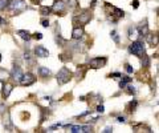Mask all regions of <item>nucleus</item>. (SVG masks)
<instances>
[{
    "label": "nucleus",
    "instance_id": "ddd939ff",
    "mask_svg": "<svg viewBox=\"0 0 159 133\" xmlns=\"http://www.w3.org/2000/svg\"><path fill=\"white\" fill-rule=\"evenodd\" d=\"M13 87L11 85V84H8V82H4L3 85V91H1V96H3V98H8L11 95V92H12Z\"/></svg>",
    "mask_w": 159,
    "mask_h": 133
},
{
    "label": "nucleus",
    "instance_id": "f3484780",
    "mask_svg": "<svg viewBox=\"0 0 159 133\" xmlns=\"http://www.w3.org/2000/svg\"><path fill=\"white\" fill-rule=\"evenodd\" d=\"M17 35H19L20 37H21L23 40H25V41H29L32 39L31 33H29L28 31H24V29H20V31H17Z\"/></svg>",
    "mask_w": 159,
    "mask_h": 133
},
{
    "label": "nucleus",
    "instance_id": "9d476101",
    "mask_svg": "<svg viewBox=\"0 0 159 133\" xmlns=\"http://www.w3.org/2000/svg\"><path fill=\"white\" fill-rule=\"evenodd\" d=\"M34 55L39 57H48L49 56V51H48L47 48H44L43 45H37V47L34 48Z\"/></svg>",
    "mask_w": 159,
    "mask_h": 133
},
{
    "label": "nucleus",
    "instance_id": "cd10ccee",
    "mask_svg": "<svg viewBox=\"0 0 159 133\" xmlns=\"http://www.w3.org/2000/svg\"><path fill=\"white\" fill-rule=\"evenodd\" d=\"M56 43L60 45V47H63L65 41H64V39L61 37V36H60V35H57V36H56Z\"/></svg>",
    "mask_w": 159,
    "mask_h": 133
},
{
    "label": "nucleus",
    "instance_id": "39448f33",
    "mask_svg": "<svg viewBox=\"0 0 159 133\" xmlns=\"http://www.w3.org/2000/svg\"><path fill=\"white\" fill-rule=\"evenodd\" d=\"M66 128H70L72 133H89L93 132V128L89 125H66Z\"/></svg>",
    "mask_w": 159,
    "mask_h": 133
},
{
    "label": "nucleus",
    "instance_id": "58836bf2",
    "mask_svg": "<svg viewBox=\"0 0 159 133\" xmlns=\"http://www.w3.org/2000/svg\"><path fill=\"white\" fill-rule=\"evenodd\" d=\"M117 120H118L119 123H125V117H118Z\"/></svg>",
    "mask_w": 159,
    "mask_h": 133
},
{
    "label": "nucleus",
    "instance_id": "20e7f679",
    "mask_svg": "<svg viewBox=\"0 0 159 133\" xmlns=\"http://www.w3.org/2000/svg\"><path fill=\"white\" fill-rule=\"evenodd\" d=\"M12 12H20V11H24L27 8V3L24 0H12V3L8 6Z\"/></svg>",
    "mask_w": 159,
    "mask_h": 133
},
{
    "label": "nucleus",
    "instance_id": "c756f323",
    "mask_svg": "<svg viewBox=\"0 0 159 133\" xmlns=\"http://www.w3.org/2000/svg\"><path fill=\"white\" fill-rule=\"evenodd\" d=\"M126 72L127 73H134V69H133V66L131 65H129V64H126Z\"/></svg>",
    "mask_w": 159,
    "mask_h": 133
},
{
    "label": "nucleus",
    "instance_id": "393cba45",
    "mask_svg": "<svg viewBox=\"0 0 159 133\" xmlns=\"http://www.w3.org/2000/svg\"><path fill=\"white\" fill-rule=\"evenodd\" d=\"M84 73H85V68H84V66H78V68H77V76H78V79H82Z\"/></svg>",
    "mask_w": 159,
    "mask_h": 133
},
{
    "label": "nucleus",
    "instance_id": "a878e982",
    "mask_svg": "<svg viewBox=\"0 0 159 133\" xmlns=\"http://www.w3.org/2000/svg\"><path fill=\"white\" fill-rule=\"evenodd\" d=\"M110 36H112V39H113V40H114V41H116V43H117V44H118V43H119L118 33H117L116 31H112V32H110Z\"/></svg>",
    "mask_w": 159,
    "mask_h": 133
},
{
    "label": "nucleus",
    "instance_id": "bb28decb",
    "mask_svg": "<svg viewBox=\"0 0 159 133\" xmlns=\"http://www.w3.org/2000/svg\"><path fill=\"white\" fill-rule=\"evenodd\" d=\"M126 92H127L129 95H135V93H137V89H135L134 87L129 85V87H127V89H126Z\"/></svg>",
    "mask_w": 159,
    "mask_h": 133
},
{
    "label": "nucleus",
    "instance_id": "7c9ffc66",
    "mask_svg": "<svg viewBox=\"0 0 159 133\" xmlns=\"http://www.w3.org/2000/svg\"><path fill=\"white\" fill-rule=\"evenodd\" d=\"M41 26L45 27V28H48V27H49V21H48L47 19H43L41 20Z\"/></svg>",
    "mask_w": 159,
    "mask_h": 133
},
{
    "label": "nucleus",
    "instance_id": "5701e85b",
    "mask_svg": "<svg viewBox=\"0 0 159 133\" xmlns=\"http://www.w3.org/2000/svg\"><path fill=\"white\" fill-rule=\"evenodd\" d=\"M8 0H0V11H4L6 8H8Z\"/></svg>",
    "mask_w": 159,
    "mask_h": 133
},
{
    "label": "nucleus",
    "instance_id": "4c0bfd02",
    "mask_svg": "<svg viewBox=\"0 0 159 133\" xmlns=\"http://www.w3.org/2000/svg\"><path fill=\"white\" fill-rule=\"evenodd\" d=\"M133 7H134V8H138V0H134V3H133Z\"/></svg>",
    "mask_w": 159,
    "mask_h": 133
},
{
    "label": "nucleus",
    "instance_id": "6ab92c4d",
    "mask_svg": "<svg viewBox=\"0 0 159 133\" xmlns=\"http://www.w3.org/2000/svg\"><path fill=\"white\" fill-rule=\"evenodd\" d=\"M50 12H52V8L50 7H40V13L43 16H48V15H50Z\"/></svg>",
    "mask_w": 159,
    "mask_h": 133
},
{
    "label": "nucleus",
    "instance_id": "a211bd4d",
    "mask_svg": "<svg viewBox=\"0 0 159 133\" xmlns=\"http://www.w3.org/2000/svg\"><path fill=\"white\" fill-rule=\"evenodd\" d=\"M39 72H40L41 77H49L50 76V71L48 69L47 66H40V68H39Z\"/></svg>",
    "mask_w": 159,
    "mask_h": 133
},
{
    "label": "nucleus",
    "instance_id": "dca6fc26",
    "mask_svg": "<svg viewBox=\"0 0 159 133\" xmlns=\"http://www.w3.org/2000/svg\"><path fill=\"white\" fill-rule=\"evenodd\" d=\"M11 77V73L8 71L3 69V68H0V82H7V80Z\"/></svg>",
    "mask_w": 159,
    "mask_h": 133
},
{
    "label": "nucleus",
    "instance_id": "e433bc0d",
    "mask_svg": "<svg viewBox=\"0 0 159 133\" xmlns=\"http://www.w3.org/2000/svg\"><path fill=\"white\" fill-rule=\"evenodd\" d=\"M103 132H105V133H110V132H113V129H112V128H110V127H107L105 130H103Z\"/></svg>",
    "mask_w": 159,
    "mask_h": 133
},
{
    "label": "nucleus",
    "instance_id": "423d86ee",
    "mask_svg": "<svg viewBox=\"0 0 159 133\" xmlns=\"http://www.w3.org/2000/svg\"><path fill=\"white\" fill-rule=\"evenodd\" d=\"M90 19H92L90 12H82V13H80V16L74 17V21H77L80 26H85V24H87V23L90 21Z\"/></svg>",
    "mask_w": 159,
    "mask_h": 133
},
{
    "label": "nucleus",
    "instance_id": "a19ab883",
    "mask_svg": "<svg viewBox=\"0 0 159 133\" xmlns=\"http://www.w3.org/2000/svg\"><path fill=\"white\" fill-rule=\"evenodd\" d=\"M0 63H1V55H0Z\"/></svg>",
    "mask_w": 159,
    "mask_h": 133
},
{
    "label": "nucleus",
    "instance_id": "2eb2a0df",
    "mask_svg": "<svg viewBox=\"0 0 159 133\" xmlns=\"http://www.w3.org/2000/svg\"><path fill=\"white\" fill-rule=\"evenodd\" d=\"M137 29H138V35H140V36H147L149 35V26H147L146 20H145V21L142 23Z\"/></svg>",
    "mask_w": 159,
    "mask_h": 133
},
{
    "label": "nucleus",
    "instance_id": "4be33fe9",
    "mask_svg": "<svg viewBox=\"0 0 159 133\" xmlns=\"http://www.w3.org/2000/svg\"><path fill=\"white\" fill-rule=\"evenodd\" d=\"M138 35V29L137 28H129V37L133 39Z\"/></svg>",
    "mask_w": 159,
    "mask_h": 133
},
{
    "label": "nucleus",
    "instance_id": "72a5a7b5",
    "mask_svg": "<svg viewBox=\"0 0 159 133\" xmlns=\"http://www.w3.org/2000/svg\"><path fill=\"white\" fill-rule=\"evenodd\" d=\"M103 111H105V109H103L102 105H98V107H97V112H100V113H103Z\"/></svg>",
    "mask_w": 159,
    "mask_h": 133
},
{
    "label": "nucleus",
    "instance_id": "aec40b11",
    "mask_svg": "<svg viewBox=\"0 0 159 133\" xmlns=\"http://www.w3.org/2000/svg\"><path fill=\"white\" fill-rule=\"evenodd\" d=\"M130 81H131V77H129V76H123L122 81L119 82V88H126V84H127V82H130Z\"/></svg>",
    "mask_w": 159,
    "mask_h": 133
},
{
    "label": "nucleus",
    "instance_id": "7ed1b4c3",
    "mask_svg": "<svg viewBox=\"0 0 159 133\" xmlns=\"http://www.w3.org/2000/svg\"><path fill=\"white\" fill-rule=\"evenodd\" d=\"M107 63V59L106 57H94L89 60V66L93 68V69H98V68H102L106 65Z\"/></svg>",
    "mask_w": 159,
    "mask_h": 133
},
{
    "label": "nucleus",
    "instance_id": "0eeeda50",
    "mask_svg": "<svg viewBox=\"0 0 159 133\" xmlns=\"http://www.w3.org/2000/svg\"><path fill=\"white\" fill-rule=\"evenodd\" d=\"M34 81H36V77H34L32 73H27V75H23L21 80H20V84H21L23 87H29V85H32Z\"/></svg>",
    "mask_w": 159,
    "mask_h": 133
},
{
    "label": "nucleus",
    "instance_id": "f8f14e48",
    "mask_svg": "<svg viewBox=\"0 0 159 133\" xmlns=\"http://www.w3.org/2000/svg\"><path fill=\"white\" fill-rule=\"evenodd\" d=\"M84 36V28L82 27H74L72 31V37L74 40H80Z\"/></svg>",
    "mask_w": 159,
    "mask_h": 133
},
{
    "label": "nucleus",
    "instance_id": "f03ea898",
    "mask_svg": "<svg viewBox=\"0 0 159 133\" xmlns=\"http://www.w3.org/2000/svg\"><path fill=\"white\" fill-rule=\"evenodd\" d=\"M70 79H72L70 71H69L66 66H63V68L59 71V73H57V82H59L60 85H64V84H66Z\"/></svg>",
    "mask_w": 159,
    "mask_h": 133
},
{
    "label": "nucleus",
    "instance_id": "1a4fd4ad",
    "mask_svg": "<svg viewBox=\"0 0 159 133\" xmlns=\"http://www.w3.org/2000/svg\"><path fill=\"white\" fill-rule=\"evenodd\" d=\"M52 11L56 13H61L65 11V3L63 0H54V3L52 6Z\"/></svg>",
    "mask_w": 159,
    "mask_h": 133
},
{
    "label": "nucleus",
    "instance_id": "b1692460",
    "mask_svg": "<svg viewBox=\"0 0 159 133\" xmlns=\"http://www.w3.org/2000/svg\"><path fill=\"white\" fill-rule=\"evenodd\" d=\"M68 3H69V8H72V10H76V8L78 7V1H77V0H69Z\"/></svg>",
    "mask_w": 159,
    "mask_h": 133
},
{
    "label": "nucleus",
    "instance_id": "6e6552de",
    "mask_svg": "<svg viewBox=\"0 0 159 133\" xmlns=\"http://www.w3.org/2000/svg\"><path fill=\"white\" fill-rule=\"evenodd\" d=\"M23 71H21V68H20L19 65H15L12 68V72H11V79H13L16 82H20V80H21V77H23Z\"/></svg>",
    "mask_w": 159,
    "mask_h": 133
},
{
    "label": "nucleus",
    "instance_id": "4468645a",
    "mask_svg": "<svg viewBox=\"0 0 159 133\" xmlns=\"http://www.w3.org/2000/svg\"><path fill=\"white\" fill-rule=\"evenodd\" d=\"M3 125L7 130H12V121H11V117H10V112H6V114H4Z\"/></svg>",
    "mask_w": 159,
    "mask_h": 133
},
{
    "label": "nucleus",
    "instance_id": "c85d7f7f",
    "mask_svg": "<svg viewBox=\"0 0 159 133\" xmlns=\"http://www.w3.org/2000/svg\"><path fill=\"white\" fill-rule=\"evenodd\" d=\"M137 105H138V101H137V100H134V101H131V103H130V104H129V107H130V108H131L130 111H134L135 108H137Z\"/></svg>",
    "mask_w": 159,
    "mask_h": 133
},
{
    "label": "nucleus",
    "instance_id": "2f4dec72",
    "mask_svg": "<svg viewBox=\"0 0 159 133\" xmlns=\"http://www.w3.org/2000/svg\"><path fill=\"white\" fill-rule=\"evenodd\" d=\"M33 37L36 39V40H41V39H43V35L37 32V33H34V35H33Z\"/></svg>",
    "mask_w": 159,
    "mask_h": 133
},
{
    "label": "nucleus",
    "instance_id": "f704fd0d",
    "mask_svg": "<svg viewBox=\"0 0 159 133\" xmlns=\"http://www.w3.org/2000/svg\"><path fill=\"white\" fill-rule=\"evenodd\" d=\"M24 59H25V60H29V59H31V55H29V52H25V53H24Z\"/></svg>",
    "mask_w": 159,
    "mask_h": 133
},
{
    "label": "nucleus",
    "instance_id": "ea45409f",
    "mask_svg": "<svg viewBox=\"0 0 159 133\" xmlns=\"http://www.w3.org/2000/svg\"><path fill=\"white\" fill-rule=\"evenodd\" d=\"M32 1H33V4H40L41 0H32Z\"/></svg>",
    "mask_w": 159,
    "mask_h": 133
},
{
    "label": "nucleus",
    "instance_id": "9b49d317",
    "mask_svg": "<svg viewBox=\"0 0 159 133\" xmlns=\"http://www.w3.org/2000/svg\"><path fill=\"white\" fill-rule=\"evenodd\" d=\"M146 37H147V43H149L151 47H156V45L159 44V35H155V33H149Z\"/></svg>",
    "mask_w": 159,
    "mask_h": 133
},
{
    "label": "nucleus",
    "instance_id": "412c9836",
    "mask_svg": "<svg viewBox=\"0 0 159 133\" xmlns=\"http://www.w3.org/2000/svg\"><path fill=\"white\" fill-rule=\"evenodd\" d=\"M142 66H145V68H149L150 66V57L146 56V55L142 56Z\"/></svg>",
    "mask_w": 159,
    "mask_h": 133
},
{
    "label": "nucleus",
    "instance_id": "c9c22d12",
    "mask_svg": "<svg viewBox=\"0 0 159 133\" xmlns=\"http://www.w3.org/2000/svg\"><path fill=\"white\" fill-rule=\"evenodd\" d=\"M3 24H7V21H6V19H3V17L0 16V26H3Z\"/></svg>",
    "mask_w": 159,
    "mask_h": 133
},
{
    "label": "nucleus",
    "instance_id": "473e14b6",
    "mask_svg": "<svg viewBox=\"0 0 159 133\" xmlns=\"http://www.w3.org/2000/svg\"><path fill=\"white\" fill-rule=\"evenodd\" d=\"M110 77H114V79H117V77H122V75H121V73H118V72H116V73H112V75H110Z\"/></svg>",
    "mask_w": 159,
    "mask_h": 133
},
{
    "label": "nucleus",
    "instance_id": "f257e3e1",
    "mask_svg": "<svg viewBox=\"0 0 159 133\" xmlns=\"http://www.w3.org/2000/svg\"><path fill=\"white\" fill-rule=\"evenodd\" d=\"M129 52L135 56L142 57L145 55V45L142 41H133L130 45H129Z\"/></svg>",
    "mask_w": 159,
    "mask_h": 133
}]
</instances>
